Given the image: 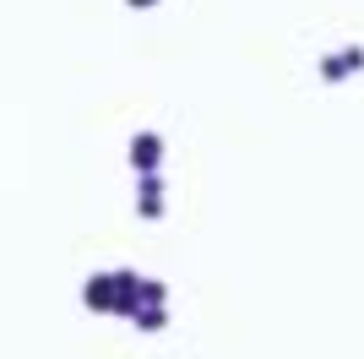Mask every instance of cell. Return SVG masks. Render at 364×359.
<instances>
[{
  "instance_id": "obj_1",
  "label": "cell",
  "mask_w": 364,
  "mask_h": 359,
  "mask_svg": "<svg viewBox=\"0 0 364 359\" xmlns=\"http://www.w3.org/2000/svg\"><path fill=\"white\" fill-rule=\"evenodd\" d=\"M136 299H141V278L136 272H114V278H92L87 283V305L92 311H136Z\"/></svg>"
},
{
  "instance_id": "obj_2",
  "label": "cell",
  "mask_w": 364,
  "mask_h": 359,
  "mask_svg": "<svg viewBox=\"0 0 364 359\" xmlns=\"http://www.w3.org/2000/svg\"><path fill=\"white\" fill-rule=\"evenodd\" d=\"M158 158H164V142H158V136H136V142H131V164L141 169V175H152V169H158Z\"/></svg>"
},
{
  "instance_id": "obj_3",
  "label": "cell",
  "mask_w": 364,
  "mask_h": 359,
  "mask_svg": "<svg viewBox=\"0 0 364 359\" xmlns=\"http://www.w3.org/2000/svg\"><path fill=\"white\" fill-rule=\"evenodd\" d=\"M353 66H364V55H359V49H348V55L326 60V76H343V71H353Z\"/></svg>"
},
{
  "instance_id": "obj_4",
  "label": "cell",
  "mask_w": 364,
  "mask_h": 359,
  "mask_svg": "<svg viewBox=\"0 0 364 359\" xmlns=\"http://www.w3.org/2000/svg\"><path fill=\"white\" fill-rule=\"evenodd\" d=\"M131 6H158V0H131Z\"/></svg>"
}]
</instances>
